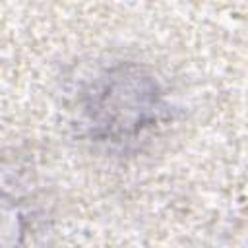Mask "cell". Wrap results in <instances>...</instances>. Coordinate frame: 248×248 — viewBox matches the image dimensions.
Instances as JSON below:
<instances>
[{
    "mask_svg": "<svg viewBox=\"0 0 248 248\" xmlns=\"http://www.w3.org/2000/svg\"><path fill=\"white\" fill-rule=\"evenodd\" d=\"M79 114L93 141L128 147L167 120L169 103L159 79L147 68L116 62L83 87Z\"/></svg>",
    "mask_w": 248,
    "mask_h": 248,
    "instance_id": "obj_1",
    "label": "cell"
}]
</instances>
